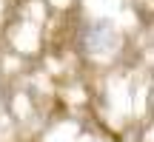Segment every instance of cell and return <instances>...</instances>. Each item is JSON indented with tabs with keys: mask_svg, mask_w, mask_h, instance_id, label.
I'll return each instance as SVG.
<instances>
[{
	"mask_svg": "<svg viewBox=\"0 0 154 142\" xmlns=\"http://www.w3.org/2000/svg\"><path fill=\"white\" fill-rule=\"evenodd\" d=\"M117 43V34L109 23H91L83 34V49L88 54H103V51H111Z\"/></svg>",
	"mask_w": 154,
	"mask_h": 142,
	"instance_id": "1",
	"label": "cell"
}]
</instances>
